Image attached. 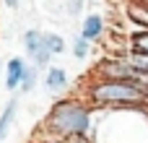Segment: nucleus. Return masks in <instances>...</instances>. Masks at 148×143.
Returning a JSON list of instances; mask_svg holds the SVG:
<instances>
[{
    "mask_svg": "<svg viewBox=\"0 0 148 143\" xmlns=\"http://www.w3.org/2000/svg\"><path fill=\"white\" fill-rule=\"evenodd\" d=\"M81 8H83V0H65V10H68L70 16L81 13Z\"/></svg>",
    "mask_w": 148,
    "mask_h": 143,
    "instance_id": "obj_13",
    "label": "nucleus"
},
{
    "mask_svg": "<svg viewBox=\"0 0 148 143\" xmlns=\"http://www.w3.org/2000/svg\"><path fill=\"white\" fill-rule=\"evenodd\" d=\"M86 99L101 109H120V107H148V91L135 86L133 81H107L96 78L86 86Z\"/></svg>",
    "mask_w": 148,
    "mask_h": 143,
    "instance_id": "obj_2",
    "label": "nucleus"
},
{
    "mask_svg": "<svg viewBox=\"0 0 148 143\" xmlns=\"http://www.w3.org/2000/svg\"><path fill=\"white\" fill-rule=\"evenodd\" d=\"M3 3H5V5H8V8H10V10H16V8H18V3H21V0H3Z\"/></svg>",
    "mask_w": 148,
    "mask_h": 143,
    "instance_id": "obj_17",
    "label": "nucleus"
},
{
    "mask_svg": "<svg viewBox=\"0 0 148 143\" xmlns=\"http://www.w3.org/2000/svg\"><path fill=\"white\" fill-rule=\"evenodd\" d=\"M130 50H138V52L148 55V29H140V31L130 34Z\"/></svg>",
    "mask_w": 148,
    "mask_h": 143,
    "instance_id": "obj_11",
    "label": "nucleus"
},
{
    "mask_svg": "<svg viewBox=\"0 0 148 143\" xmlns=\"http://www.w3.org/2000/svg\"><path fill=\"white\" fill-rule=\"evenodd\" d=\"M16 112H18V99H8L3 112H0V143L5 141V135L10 133V125L16 120Z\"/></svg>",
    "mask_w": 148,
    "mask_h": 143,
    "instance_id": "obj_8",
    "label": "nucleus"
},
{
    "mask_svg": "<svg viewBox=\"0 0 148 143\" xmlns=\"http://www.w3.org/2000/svg\"><path fill=\"white\" fill-rule=\"evenodd\" d=\"M96 78H107V81H133L135 83V70L125 63V57H120V60L109 57V60H101L96 65Z\"/></svg>",
    "mask_w": 148,
    "mask_h": 143,
    "instance_id": "obj_4",
    "label": "nucleus"
},
{
    "mask_svg": "<svg viewBox=\"0 0 148 143\" xmlns=\"http://www.w3.org/2000/svg\"><path fill=\"white\" fill-rule=\"evenodd\" d=\"M42 83H44V89H47L49 94H62V91H68V86H70V76H68V70L60 68V65H47Z\"/></svg>",
    "mask_w": 148,
    "mask_h": 143,
    "instance_id": "obj_5",
    "label": "nucleus"
},
{
    "mask_svg": "<svg viewBox=\"0 0 148 143\" xmlns=\"http://www.w3.org/2000/svg\"><path fill=\"white\" fill-rule=\"evenodd\" d=\"M26 60L23 57H10L5 63V91H18V83H21V76L26 70Z\"/></svg>",
    "mask_w": 148,
    "mask_h": 143,
    "instance_id": "obj_6",
    "label": "nucleus"
},
{
    "mask_svg": "<svg viewBox=\"0 0 148 143\" xmlns=\"http://www.w3.org/2000/svg\"><path fill=\"white\" fill-rule=\"evenodd\" d=\"M42 34L44 31H39V29H29V31H23V36H21V44H23V50H26V55H29V60H31V65L36 68V70H44L47 65H49V52H47V47H44V39H42Z\"/></svg>",
    "mask_w": 148,
    "mask_h": 143,
    "instance_id": "obj_3",
    "label": "nucleus"
},
{
    "mask_svg": "<svg viewBox=\"0 0 148 143\" xmlns=\"http://www.w3.org/2000/svg\"><path fill=\"white\" fill-rule=\"evenodd\" d=\"M44 130L47 135L60 138V141H68L75 135H91L94 115L81 99H57L44 117Z\"/></svg>",
    "mask_w": 148,
    "mask_h": 143,
    "instance_id": "obj_1",
    "label": "nucleus"
},
{
    "mask_svg": "<svg viewBox=\"0 0 148 143\" xmlns=\"http://www.w3.org/2000/svg\"><path fill=\"white\" fill-rule=\"evenodd\" d=\"M70 52H73V57H75V60H86V57H88V52H91V44H88L86 39L75 36V39H73V44H70Z\"/></svg>",
    "mask_w": 148,
    "mask_h": 143,
    "instance_id": "obj_12",
    "label": "nucleus"
},
{
    "mask_svg": "<svg viewBox=\"0 0 148 143\" xmlns=\"http://www.w3.org/2000/svg\"><path fill=\"white\" fill-rule=\"evenodd\" d=\"M0 73H3V68H0Z\"/></svg>",
    "mask_w": 148,
    "mask_h": 143,
    "instance_id": "obj_18",
    "label": "nucleus"
},
{
    "mask_svg": "<svg viewBox=\"0 0 148 143\" xmlns=\"http://www.w3.org/2000/svg\"><path fill=\"white\" fill-rule=\"evenodd\" d=\"M36 143H65V141H60V138H52V135H44L42 141H36Z\"/></svg>",
    "mask_w": 148,
    "mask_h": 143,
    "instance_id": "obj_16",
    "label": "nucleus"
},
{
    "mask_svg": "<svg viewBox=\"0 0 148 143\" xmlns=\"http://www.w3.org/2000/svg\"><path fill=\"white\" fill-rule=\"evenodd\" d=\"M135 83H138L143 91H148V73H138V76H135Z\"/></svg>",
    "mask_w": 148,
    "mask_h": 143,
    "instance_id": "obj_14",
    "label": "nucleus"
},
{
    "mask_svg": "<svg viewBox=\"0 0 148 143\" xmlns=\"http://www.w3.org/2000/svg\"><path fill=\"white\" fill-rule=\"evenodd\" d=\"M42 39H44V47H47L49 57H55V55H62V52L68 50L65 39H62L60 34H55V31H49V34H42Z\"/></svg>",
    "mask_w": 148,
    "mask_h": 143,
    "instance_id": "obj_9",
    "label": "nucleus"
},
{
    "mask_svg": "<svg viewBox=\"0 0 148 143\" xmlns=\"http://www.w3.org/2000/svg\"><path fill=\"white\" fill-rule=\"evenodd\" d=\"M65 143H96L91 135H75V138H68Z\"/></svg>",
    "mask_w": 148,
    "mask_h": 143,
    "instance_id": "obj_15",
    "label": "nucleus"
},
{
    "mask_svg": "<svg viewBox=\"0 0 148 143\" xmlns=\"http://www.w3.org/2000/svg\"><path fill=\"white\" fill-rule=\"evenodd\" d=\"M101 34H104V18L101 16H96V13H91V16H86V21H83V26H81V39H86L88 44L91 42H96V39H101Z\"/></svg>",
    "mask_w": 148,
    "mask_h": 143,
    "instance_id": "obj_7",
    "label": "nucleus"
},
{
    "mask_svg": "<svg viewBox=\"0 0 148 143\" xmlns=\"http://www.w3.org/2000/svg\"><path fill=\"white\" fill-rule=\"evenodd\" d=\"M36 83H39V70H36L34 65H26L23 76H21V83H18V91H21V94H29V91H34Z\"/></svg>",
    "mask_w": 148,
    "mask_h": 143,
    "instance_id": "obj_10",
    "label": "nucleus"
}]
</instances>
